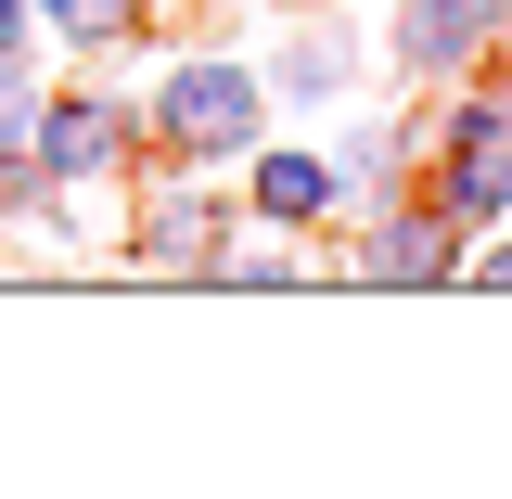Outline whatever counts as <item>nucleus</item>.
<instances>
[{
    "mask_svg": "<svg viewBox=\"0 0 512 499\" xmlns=\"http://www.w3.org/2000/svg\"><path fill=\"white\" fill-rule=\"evenodd\" d=\"M512 26V0H410V26H397V52L423 64V77H448L461 52H487Z\"/></svg>",
    "mask_w": 512,
    "mask_h": 499,
    "instance_id": "f03ea898",
    "label": "nucleus"
},
{
    "mask_svg": "<svg viewBox=\"0 0 512 499\" xmlns=\"http://www.w3.org/2000/svg\"><path fill=\"white\" fill-rule=\"evenodd\" d=\"M359 269L372 282H436V269H461V218L448 205H410V218H384L372 244H359Z\"/></svg>",
    "mask_w": 512,
    "mask_h": 499,
    "instance_id": "7ed1b4c3",
    "label": "nucleus"
},
{
    "mask_svg": "<svg viewBox=\"0 0 512 499\" xmlns=\"http://www.w3.org/2000/svg\"><path fill=\"white\" fill-rule=\"evenodd\" d=\"M39 13H52L64 39H116V26H128V0H39Z\"/></svg>",
    "mask_w": 512,
    "mask_h": 499,
    "instance_id": "0eeeda50",
    "label": "nucleus"
},
{
    "mask_svg": "<svg viewBox=\"0 0 512 499\" xmlns=\"http://www.w3.org/2000/svg\"><path fill=\"white\" fill-rule=\"evenodd\" d=\"M218 231H231L218 192H167V205L141 218V256H154V269H218Z\"/></svg>",
    "mask_w": 512,
    "mask_h": 499,
    "instance_id": "20e7f679",
    "label": "nucleus"
},
{
    "mask_svg": "<svg viewBox=\"0 0 512 499\" xmlns=\"http://www.w3.org/2000/svg\"><path fill=\"white\" fill-rule=\"evenodd\" d=\"M474 282H512V244H500V256H474Z\"/></svg>",
    "mask_w": 512,
    "mask_h": 499,
    "instance_id": "6e6552de",
    "label": "nucleus"
},
{
    "mask_svg": "<svg viewBox=\"0 0 512 499\" xmlns=\"http://www.w3.org/2000/svg\"><path fill=\"white\" fill-rule=\"evenodd\" d=\"M116 141L128 128L103 116V103H52V116H39V167H52V180H90V167H116Z\"/></svg>",
    "mask_w": 512,
    "mask_h": 499,
    "instance_id": "39448f33",
    "label": "nucleus"
},
{
    "mask_svg": "<svg viewBox=\"0 0 512 499\" xmlns=\"http://www.w3.org/2000/svg\"><path fill=\"white\" fill-rule=\"evenodd\" d=\"M154 128H167L180 154H231V141H256V77L244 64H192V77L154 90Z\"/></svg>",
    "mask_w": 512,
    "mask_h": 499,
    "instance_id": "f257e3e1",
    "label": "nucleus"
},
{
    "mask_svg": "<svg viewBox=\"0 0 512 499\" xmlns=\"http://www.w3.org/2000/svg\"><path fill=\"white\" fill-rule=\"evenodd\" d=\"M13 26H26V13H13V0H0V52H13Z\"/></svg>",
    "mask_w": 512,
    "mask_h": 499,
    "instance_id": "1a4fd4ad",
    "label": "nucleus"
},
{
    "mask_svg": "<svg viewBox=\"0 0 512 499\" xmlns=\"http://www.w3.org/2000/svg\"><path fill=\"white\" fill-rule=\"evenodd\" d=\"M320 192H333V180H320L308 154H269V167H256V218H282V231H308V218H320Z\"/></svg>",
    "mask_w": 512,
    "mask_h": 499,
    "instance_id": "423d86ee",
    "label": "nucleus"
}]
</instances>
